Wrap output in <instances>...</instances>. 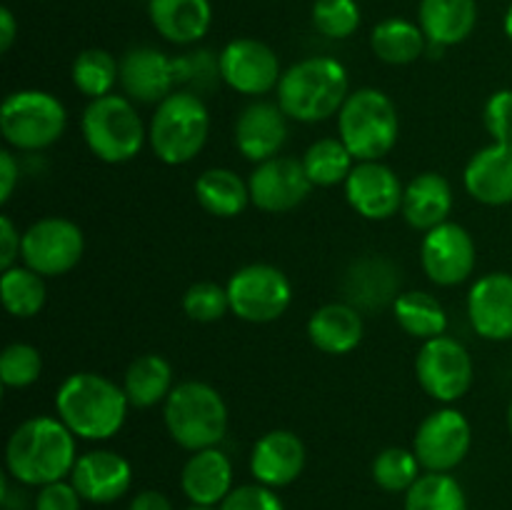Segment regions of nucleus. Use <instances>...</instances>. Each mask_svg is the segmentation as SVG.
<instances>
[{
    "instance_id": "nucleus-38",
    "label": "nucleus",
    "mask_w": 512,
    "mask_h": 510,
    "mask_svg": "<svg viewBox=\"0 0 512 510\" xmlns=\"http://www.w3.org/2000/svg\"><path fill=\"white\" fill-rule=\"evenodd\" d=\"M310 18L320 35L330 40H345L358 33L363 13L358 0H315Z\"/></svg>"
},
{
    "instance_id": "nucleus-23",
    "label": "nucleus",
    "mask_w": 512,
    "mask_h": 510,
    "mask_svg": "<svg viewBox=\"0 0 512 510\" xmlns=\"http://www.w3.org/2000/svg\"><path fill=\"white\" fill-rule=\"evenodd\" d=\"M468 195L490 208L512 203V143H490L473 153L463 170Z\"/></svg>"
},
{
    "instance_id": "nucleus-4",
    "label": "nucleus",
    "mask_w": 512,
    "mask_h": 510,
    "mask_svg": "<svg viewBox=\"0 0 512 510\" xmlns=\"http://www.w3.org/2000/svg\"><path fill=\"white\" fill-rule=\"evenodd\" d=\"M163 420L173 443L198 453L218 448L228 433V405L213 385L203 380H183L163 403Z\"/></svg>"
},
{
    "instance_id": "nucleus-11",
    "label": "nucleus",
    "mask_w": 512,
    "mask_h": 510,
    "mask_svg": "<svg viewBox=\"0 0 512 510\" xmlns=\"http://www.w3.org/2000/svg\"><path fill=\"white\" fill-rule=\"evenodd\" d=\"M85 235L78 223L60 215L35 220L23 230L20 260L43 278H58L70 273L83 260Z\"/></svg>"
},
{
    "instance_id": "nucleus-51",
    "label": "nucleus",
    "mask_w": 512,
    "mask_h": 510,
    "mask_svg": "<svg viewBox=\"0 0 512 510\" xmlns=\"http://www.w3.org/2000/svg\"><path fill=\"white\" fill-rule=\"evenodd\" d=\"M508 430H510V435H512V400H510V405H508Z\"/></svg>"
},
{
    "instance_id": "nucleus-33",
    "label": "nucleus",
    "mask_w": 512,
    "mask_h": 510,
    "mask_svg": "<svg viewBox=\"0 0 512 510\" xmlns=\"http://www.w3.org/2000/svg\"><path fill=\"white\" fill-rule=\"evenodd\" d=\"M300 160H303V168L313 188L343 185L348 180L350 170L358 163L340 138L315 140V143L308 145V150H305Z\"/></svg>"
},
{
    "instance_id": "nucleus-10",
    "label": "nucleus",
    "mask_w": 512,
    "mask_h": 510,
    "mask_svg": "<svg viewBox=\"0 0 512 510\" xmlns=\"http://www.w3.org/2000/svg\"><path fill=\"white\" fill-rule=\"evenodd\" d=\"M415 378L433 400L443 405L455 403L468 393L475 378L470 350L450 335L425 340L415 358Z\"/></svg>"
},
{
    "instance_id": "nucleus-14",
    "label": "nucleus",
    "mask_w": 512,
    "mask_h": 510,
    "mask_svg": "<svg viewBox=\"0 0 512 510\" xmlns=\"http://www.w3.org/2000/svg\"><path fill=\"white\" fill-rule=\"evenodd\" d=\"M220 80L240 95H265L278 90L280 58L258 38H235L220 50Z\"/></svg>"
},
{
    "instance_id": "nucleus-39",
    "label": "nucleus",
    "mask_w": 512,
    "mask_h": 510,
    "mask_svg": "<svg viewBox=\"0 0 512 510\" xmlns=\"http://www.w3.org/2000/svg\"><path fill=\"white\" fill-rule=\"evenodd\" d=\"M43 373V355L30 343H10L0 353V380L5 388L23 390Z\"/></svg>"
},
{
    "instance_id": "nucleus-22",
    "label": "nucleus",
    "mask_w": 512,
    "mask_h": 510,
    "mask_svg": "<svg viewBox=\"0 0 512 510\" xmlns=\"http://www.w3.org/2000/svg\"><path fill=\"white\" fill-rule=\"evenodd\" d=\"M305 443L293 430H270L260 435L250 453V473L260 485L285 488L295 483L305 468Z\"/></svg>"
},
{
    "instance_id": "nucleus-13",
    "label": "nucleus",
    "mask_w": 512,
    "mask_h": 510,
    "mask_svg": "<svg viewBox=\"0 0 512 510\" xmlns=\"http://www.w3.org/2000/svg\"><path fill=\"white\" fill-rule=\"evenodd\" d=\"M475 263H478V248L470 230L463 225L448 220L423 235L420 265L430 283L440 288L463 285L475 273Z\"/></svg>"
},
{
    "instance_id": "nucleus-37",
    "label": "nucleus",
    "mask_w": 512,
    "mask_h": 510,
    "mask_svg": "<svg viewBox=\"0 0 512 510\" xmlns=\"http://www.w3.org/2000/svg\"><path fill=\"white\" fill-rule=\"evenodd\" d=\"M420 460L413 448H385L373 460V480L378 488L388 493H408L415 480L420 478Z\"/></svg>"
},
{
    "instance_id": "nucleus-5",
    "label": "nucleus",
    "mask_w": 512,
    "mask_h": 510,
    "mask_svg": "<svg viewBox=\"0 0 512 510\" xmlns=\"http://www.w3.org/2000/svg\"><path fill=\"white\" fill-rule=\"evenodd\" d=\"M210 138V110L193 90L178 88L155 105L148 145L165 165H185L200 155Z\"/></svg>"
},
{
    "instance_id": "nucleus-45",
    "label": "nucleus",
    "mask_w": 512,
    "mask_h": 510,
    "mask_svg": "<svg viewBox=\"0 0 512 510\" xmlns=\"http://www.w3.org/2000/svg\"><path fill=\"white\" fill-rule=\"evenodd\" d=\"M23 250V233L15 228L10 215H0V268L8 270L18 265Z\"/></svg>"
},
{
    "instance_id": "nucleus-42",
    "label": "nucleus",
    "mask_w": 512,
    "mask_h": 510,
    "mask_svg": "<svg viewBox=\"0 0 512 510\" xmlns=\"http://www.w3.org/2000/svg\"><path fill=\"white\" fill-rule=\"evenodd\" d=\"M483 125L495 143H512V90L500 88L485 100Z\"/></svg>"
},
{
    "instance_id": "nucleus-9",
    "label": "nucleus",
    "mask_w": 512,
    "mask_h": 510,
    "mask_svg": "<svg viewBox=\"0 0 512 510\" xmlns=\"http://www.w3.org/2000/svg\"><path fill=\"white\" fill-rule=\"evenodd\" d=\"M230 313L245 323L265 325L283 318L293 303V285L288 275L270 263H250L235 270L225 283Z\"/></svg>"
},
{
    "instance_id": "nucleus-18",
    "label": "nucleus",
    "mask_w": 512,
    "mask_h": 510,
    "mask_svg": "<svg viewBox=\"0 0 512 510\" xmlns=\"http://www.w3.org/2000/svg\"><path fill=\"white\" fill-rule=\"evenodd\" d=\"M340 293L345 303L358 308L360 313H375V310L390 305L393 308L400 290V270L385 255H360L345 268L340 278Z\"/></svg>"
},
{
    "instance_id": "nucleus-8",
    "label": "nucleus",
    "mask_w": 512,
    "mask_h": 510,
    "mask_svg": "<svg viewBox=\"0 0 512 510\" xmlns=\"http://www.w3.org/2000/svg\"><path fill=\"white\" fill-rule=\"evenodd\" d=\"M68 125V110L48 90L25 88L5 95L0 105V133L18 153H38L58 143Z\"/></svg>"
},
{
    "instance_id": "nucleus-35",
    "label": "nucleus",
    "mask_w": 512,
    "mask_h": 510,
    "mask_svg": "<svg viewBox=\"0 0 512 510\" xmlns=\"http://www.w3.org/2000/svg\"><path fill=\"white\" fill-rule=\"evenodd\" d=\"M70 80L85 98H103L120 83V60L103 48L80 50L70 65Z\"/></svg>"
},
{
    "instance_id": "nucleus-31",
    "label": "nucleus",
    "mask_w": 512,
    "mask_h": 510,
    "mask_svg": "<svg viewBox=\"0 0 512 510\" xmlns=\"http://www.w3.org/2000/svg\"><path fill=\"white\" fill-rule=\"evenodd\" d=\"M428 38H425L420 23L405 18H385L370 33V48L375 58L388 65H410L425 55L428 50Z\"/></svg>"
},
{
    "instance_id": "nucleus-2",
    "label": "nucleus",
    "mask_w": 512,
    "mask_h": 510,
    "mask_svg": "<svg viewBox=\"0 0 512 510\" xmlns=\"http://www.w3.org/2000/svg\"><path fill=\"white\" fill-rule=\"evenodd\" d=\"M128 395L123 385L100 373H73L55 393V415L80 440H110L128 418Z\"/></svg>"
},
{
    "instance_id": "nucleus-16",
    "label": "nucleus",
    "mask_w": 512,
    "mask_h": 510,
    "mask_svg": "<svg viewBox=\"0 0 512 510\" xmlns=\"http://www.w3.org/2000/svg\"><path fill=\"white\" fill-rule=\"evenodd\" d=\"M343 188L350 208L365 220H390L403 210L405 185L383 160L355 163Z\"/></svg>"
},
{
    "instance_id": "nucleus-26",
    "label": "nucleus",
    "mask_w": 512,
    "mask_h": 510,
    "mask_svg": "<svg viewBox=\"0 0 512 510\" xmlns=\"http://www.w3.org/2000/svg\"><path fill=\"white\" fill-rule=\"evenodd\" d=\"M148 18L168 43L195 45L213 25V5L210 0H148Z\"/></svg>"
},
{
    "instance_id": "nucleus-46",
    "label": "nucleus",
    "mask_w": 512,
    "mask_h": 510,
    "mask_svg": "<svg viewBox=\"0 0 512 510\" xmlns=\"http://www.w3.org/2000/svg\"><path fill=\"white\" fill-rule=\"evenodd\" d=\"M20 183V163L13 150H0V203H8L13 198L15 188Z\"/></svg>"
},
{
    "instance_id": "nucleus-25",
    "label": "nucleus",
    "mask_w": 512,
    "mask_h": 510,
    "mask_svg": "<svg viewBox=\"0 0 512 510\" xmlns=\"http://www.w3.org/2000/svg\"><path fill=\"white\" fill-rule=\"evenodd\" d=\"M365 320L358 308L345 300L325 303L310 315L308 338L320 353L325 355H348L363 343Z\"/></svg>"
},
{
    "instance_id": "nucleus-6",
    "label": "nucleus",
    "mask_w": 512,
    "mask_h": 510,
    "mask_svg": "<svg viewBox=\"0 0 512 510\" xmlns=\"http://www.w3.org/2000/svg\"><path fill=\"white\" fill-rule=\"evenodd\" d=\"M338 138L358 163L383 160L400 138V115L380 88L350 90L338 113Z\"/></svg>"
},
{
    "instance_id": "nucleus-20",
    "label": "nucleus",
    "mask_w": 512,
    "mask_h": 510,
    "mask_svg": "<svg viewBox=\"0 0 512 510\" xmlns=\"http://www.w3.org/2000/svg\"><path fill=\"white\" fill-rule=\"evenodd\" d=\"M288 115L278 103L255 100L240 110L235 120V145L240 155L253 160L255 165L280 155L288 143Z\"/></svg>"
},
{
    "instance_id": "nucleus-29",
    "label": "nucleus",
    "mask_w": 512,
    "mask_h": 510,
    "mask_svg": "<svg viewBox=\"0 0 512 510\" xmlns=\"http://www.w3.org/2000/svg\"><path fill=\"white\" fill-rule=\"evenodd\" d=\"M193 190L200 208L215 218H235L248 205H253L250 203L248 180H243L230 168L203 170L195 180Z\"/></svg>"
},
{
    "instance_id": "nucleus-49",
    "label": "nucleus",
    "mask_w": 512,
    "mask_h": 510,
    "mask_svg": "<svg viewBox=\"0 0 512 510\" xmlns=\"http://www.w3.org/2000/svg\"><path fill=\"white\" fill-rule=\"evenodd\" d=\"M503 28H505V35H508V40H510V43H512V3H510V8L505 10Z\"/></svg>"
},
{
    "instance_id": "nucleus-32",
    "label": "nucleus",
    "mask_w": 512,
    "mask_h": 510,
    "mask_svg": "<svg viewBox=\"0 0 512 510\" xmlns=\"http://www.w3.org/2000/svg\"><path fill=\"white\" fill-rule=\"evenodd\" d=\"M395 323L418 340H433L448 330V313L435 295L425 290H403L393 303Z\"/></svg>"
},
{
    "instance_id": "nucleus-36",
    "label": "nucleus",
    "mask_w": 512,
    "mask_h": 510,
    "mask_svg": "<svg viewBox=\"0 0 512 510\" xmlns=\"http://www.w3.org/2000/svg\"><path fill=\"white\" fill-rule=\"evenodd\" d=\"M405 510H468V498L450 473H423L405 493Z\"/></svg>"
},
{
    "instance_id": "nucleus-15",
    "label": "nucleus",
    "mask_w": 512,
    "mask_h": 510,
    "mask_svg": "<svg viewBox=\"0 0 512 510\" xmlns=\"http://www.w3.org/2000/svg\"><path fill=\"white\" fill-rule=\"evenodd\" d=\"M250 203L263 213H290L305 203L313 190L303 160L290 155H275L253 168L248 178Z\"/></svg>"
},
{
    "instance_id": "nucleus-21",
    "label": "nucleus",
    "mask_w": 512,
    "mask_h": 510,
    "mask_svg": "<svg viewBox=\"0 0 512 510\" xmlns=\"http://www.w3.org/2000/svg\"><path fill=\"white\" fill-rule=\"evenodd\" d=\"M70 483L88 503H115L128 493L130 483H133V468L115 450H90V453L78 455L73 473H70Z\"/></svg>"
},
{
    "instance_id": "nucleus-48",
    "label": "nucleus",
    "mask_w": 512,
    "mask_h": 510,
    "mask_svg": "<svg viewBox=\"0 0 512 510\" xmlns=\"http://www.w3.org/2000/svg\"><path fill=\"white\" fill-rule=\"evenodd\" d=\"M18 35V20H15L13 10L0 8V53H8Z\"/></svg>"
},
{
    "instance_id": "nucleus-3",
    "label": "nucleus",
    "mask_w": 512,
    "mask_h": 510,
    "mask_svg": "<svg viewBox=\"0 0 512 510\" xmlns=\"http://www.w3.org/2000/svg\"><path fill=\"white\" fill-rule=\"evenodd\" d=\"M278 105L290 120L323 123L340 113L350 95L348 70L330 55H310L283 70Z\"/></svg>"
},
{
    "instance_id": "nucleus-43",
    "label": "nucleus",
    "mask_w": 512,
    "mask_h": 510,
    "mask_svg": "<svg viewBox=\"0 0 512 510\" xmlns=\"http://www.w3.org/2000/svg\"><path fill=\"white\" fill-rule=\"evenodd\" d=\"M220 510H285L283 500L268 485H240L230 490L228 498L220 503Z\"/></svg>"
},
{
    "instance_id": "nucleus-50",
    "label": "nucleus",
    "mask_w": 512,
    "mask_h": 510,
    "mask_svg": "<svg viewBox=\"0 0 512 510\" xmlns=\"http://www.w3.org/2000/svg\"><path fill=\"white\" fill-rule=\"evenodd\" d=\"M185 510H220V508H215V505H198V503H193V505H190V508H185Z\"/></svg>"
},
{
    "instance_id": "nucleus-28",
    "label": "nucleus",
    "mask_w": 512,
    "mask_h": 510,
    "mask_svg": "<svg viewBox=\"0 0 512 510\" xmlns=\"http://www.w3.org/2000/svg\"><path fill=\"white\" fill-rule=\"evenodd\" d=\"M418 23L430 45H460L478 25V0H420Z\"/></svg>"
},
{
    "instance_id": "nucleus-12",
    "label": "nucleus",
    "mask_w": 512,
    "mask_h": 510,
    "mask_svg": "<svg viewBox=\"0 0 512 510\" xmlns=\"http://www.w3.org/2000/svg\"><path fill=\"white\" fill-rule=\"evenodd\" d=\"M473 428L460 410L445 408L433 410L418 425L413 438V453L418 455L425 473H450L458 468L470 453Z\"/></svg>"
},
{
    "instance_id": "nucleus-17",
    "label": "nucleus",
    "mask_w": 512,
    "mask_h": 510,
    "mask_svg": "<svg viewBox=\"0 0 512 510\" xmlns=\"http://www.w3.org/2000/svg\"><path fill=\"white\" fill-rule=\"evenodd\" d=\"M120 88L135 105H158L178 90L175 58L153 45H135L120 58Z\"/></svg>"
},
{
    "instance_id": "nucleus-1",
    "label": "nucleus",
    "mask_w": 512,
    "mask_h": 510,
    "mask_svg": "<svg viewBox=\"0 0 512 510\" xmlns=\"http://www.w3.org/2000/svg\"><path fill=\"white\" fill-rule=\"evenodd\" d=\"M75 435L58 415H33L23 420L5 445L8 473L23 485H43L65 480L78 460Z\"/></svg>"
},
{
    "instance_id": "nucleus-27",
    "label": "nucleus",
    "mask_w": 512,
    "mask_h": 510,
    "mask_svg": "<svg viewBox=\"0 0 512 510\" xmlns=\"http://www.w3.org/2000/svg\"><path fill=\"white\" fill-rule=\"evenodd\" d=\"M180 488L190 503L218 505L233 490V463L220 448L198 450L180 473Z\"/></svg>"
},
{
    "instance_id": "nucleus-40",
    "label": "nucleus",
    "mask_w": 512,
    "mask_h": 510,
    "mask_svg": "<svg viewBox=\"0 0 512 510\" xmlns=\"http://www.w3.org/2000/svg\"><path fill=\"white\" fill-rule=\"evenodd\" d=\"M183 313L193 323H215L230 313L228 288L213 280H198L183 295Z\"/></svg>"
},
{
    "instance_id": "nucleus-34",
    "label": "nucleus",
    "mask_w": 512,
    "mask_h": 510,
    "mask_svg": "<svg viewBox=\"0 0 512 510\" xmlns=\"http://www.w3.org/2000/svg\"><path fill=\"white\" fill-rule=\"evenodd\" d=\"M0 298L13 318H33L45 308V300H48L45 278L30 270L28 265H13L0 275Z\"/></svg>"
},
{
    "instance_id": "nucleus-47",
    "label": "nucleus",
    "mask_w": 512,
    "mask_h": 510,
    "mask_svg": "<svg viewBox=\"0 0 512 510\" xmlns=\"http://www.w3.org/2000/svg\"><path fill=\"white\" fill-rule=\"evenodd\" d=\"M128 510H173V503L160 490H143L135 495Z\"/></svg>"
},
{
    "instance_id": "nucleus-44",
    "label": "nucleus",
    "mask_w": 512,
    "mask_h": 510,
    "mask_svg": "<svg viewBox=\"0 0 512 510\" xmlns=\"http://www.w3.org/2000/svg\"><path fill=\"white\" fill-rule=\"evenodd\" d=\"M80 503H83V495L73 483H65V480L43 485L35 495V510H80Z\"/></svg>"
},
{
    "instance_id": "nucleus-19",
    "label": "nucleus",
    "mask_w": 512,
    "mask_h": 510,
    "mask_svg": "<svg viewBox=\"0 0 512 510\" xmlns=\"http://www.w3.org/2000/svg\"><path fill=\"white\" fill-rule=\"evenodd\" d=\"M468 318L475 333L493 343L512 340V273H485L468 293Z\"/></svg>"
},
{
    "instance_id": "nucleus-7",
    "label": "nucleus",
    "mask_w": 512,
    "mask_h": 510,
    "mask_svg": "<svg viewBox=\"0 0 512 510\" xmlns=\"http://www.w3.org/2000/svg\"><path fill=\"white\" fill-rule=\"evenodd\" d=\"M80 133L90 153L110 165L138 158L148 143V128L138 108L120 93L90 100L80 118Z\"/></svg>"
},
{
    "instance_id": "nucleus-30",
    "label": "nucleus",
    "mask_w": 512,
    "mask_h": 510,
    "mask_svg": "<svg viewBox=\"0 0 512 510\" xmlns=\"http://www.w3.org/2000/svg\"><path fill=\"white\" fill-rule=\"evenodd\" d=\"M173 388V368H170V363L163 355H138V358L125 368L123 390L125 395H128L130 408H155V405L168 400Z\"/></svg>"
},
{
    "instance_id": "nucleus-41",
    "label": "nucleus",
    "mask_w": 512,
    "mask_h": 510,
    "mask_svg": "<svg viewBox=\"0 0 512 510\" xmlns=\"http://www.w3.org/2000/svg\"><path fill=\"white\" fill-rule=\"evenodd\" d=\"M175 73L178 88L200 95L205 88H213L215 80H220V58H215L210 50H193L175 58Z\"/></svg>"
},
{
    "instance_id": "nucleus-24",
    "label": "nucleus",
    "mask_w": 512,
    "mask_h": 510,
    "mask_svg": "<svg viewBox=\"0 0 512 510\" xmlns=\"http://www.w3.org/2000/svg\"><path fill=\"white\" fill-rule=\"evenodd\" d=\"M453 200L450 180L435 170H425L405 185L400 215L410 228H415L418 233H428V230L448 223L450 213H453Z\"/></svg>"
}]
</instances>
